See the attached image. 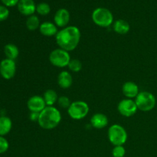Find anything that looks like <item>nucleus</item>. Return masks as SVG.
Here are the masks:
<instances>
[{"mask_svg": "<svg viewBox=\"0 0 157 157\" xmlns=\"http://www.w3.org/2000/svg\"><path fill=\"white\" fill-rule=\"evenodd\" d=\"M89 113V106L83 101H74L67 109V113L71 119L80 121L87 117Z\"/></svg>", "mask_w": 157, "mask_h": 157, "instance_id": "nucleus-6", "label": "nucleus"}, {"mask_svg": "<svg viewBox=\"0 0 157 157\" xmlns=\"http://www.w3.org/2000/svg\"><path fill=\"white\" fill-rule=\"evenodd\" d=\"M39 113H35V112H31L30 116H29V118H30L31 121H37V122H38V118H39Z\"/></svg>", "mask_w": 157, "mask_h": 157, "instance_id": "nucleus-29", "label": "nucleus"}, {"mask_svg": "<svg viewBox=\"0 0 157 157\" xmlns=\"http://www.w3.org/2000/svg\"><path fill=\"white\" fill-rule=\"evenodd\" d=\"M68 67L71 71L79 72L82 69V63L78 59H71L68 64Z\"/></svg>", "mask_w": 157, "mask_h": 157, "instance_id": "nucleus-23", "label": "nucleus"}, {"mask_svg": "<svg viewBox=\"0 0 157 157\" xmlns=\"http://www.w3.org/2000/svg\"><path fill=\"white\" fill-rule=\"evenodd\" d=\"M40 33L46 37H52L56 35L58 33V29L55 23L50 21H44L40 25Z\"/></svg>", "mask_w": 157, "mask_h": 157, "instance_id": "nucleus-15", "label": "nucleus"}, {"mask_svg": "<svg viewBox=\"0 0 157 157\" xmlns=\"http://www.w3.org/2000/svg\"><path fill=\"white\" fill-rule=\"evenodd\" d=\"M94 23L102 28H107L113 22V15L109 9L99 7L94 9L91 15Z\"/></svg>", "mask_w": 157, "mask_h": 157, "instance_id": "nucleus-3", "label": "nucleus"}, {"mask_svg": "<svg viewBox=\"0 0 157 157\" xmlns=\"http://www.w3.org/2000/svg\"><path fill=\"white\" fill-rule=\"evenodd\" d=\"M15 72L16 64L15 61L6 58L0 62V75L4 79H12L15 76Z\"/></svg>", "mask_w": 157, "mask_h": 157, "instance_id": "nucleus-9", "label": "nucleus"}, {"mask_svg": "<svg viewBox=\"0 0 157 157\" xmlns=\"http://www.w3.org/2000/svg\"><path fill=\"white\" fill-rule=\"evenodd\" d=\"M61 121V114L59 110L55 107H46L39 113L38 123L44 130H53L58 127Z\"/></svg>", "mask_w": 157, "mask_h": 157, "instance_id": "nucleus-2", "label": "nucleus"}, {"mask_svg": "<svg viewBox=\"0 0 157 157\" xmlns=\"http://www.w3.org/2000/svg\"><path fill=\"white\" fill-rule=\"evenodd\" d=\"M71 60V59L69 52L60 48L53 50L49 55V61L51 64L58 67H67Z\"/></svg>", "mask_w": 157, "mask_h": 157, "instance_id": "nucleus-7", "label": "nucleus"}, {"mask_svg": "<svg viewBox=\"0 0 157 157\" xmlns=\"http://www.w3.org/2000/svg\"><path fill=\"white\" fill-rule=\"evenodd\" d=\"M27 107L30 112L41 113L47 106L44 101L43 97L35 95L31 97L27 102Z\"/></svg>", "mask_w": 157, "mask_h": 157, "instance_id": "nucleus-10", "label": "nucleus"}, {"mask_svg": "<svg viewBox=\"0 0 157 157\" xmlns=\"http://www.w3.org/2000/svg\"><path fill=\"white\" fill-rule=\"evenodd\" d=\"M9 15V10L5 6H0V21H5Z\"/></svg>", "mask_w": 157, "mask_h": 157, "instance_id": "nucleus-27", "label": "nucleus"}, {"mask_svg": "<svg viewBox=\"0 0 157 157\" xmlns=\"http://www.w3.org/2000/svg\"><path fill=\"white\" fill-rule=\"evenodd\" d=\"M17 6L20 13L26 16H31L36 12V5L33 0H19Z\"/></svg>", "mask_w": 157, "mask_h": 157, "instance_id": "nucleus-11", "label": "nucleus"}, {"mask_svg": "<svg viewBox=\"0 0 157 157\" xmlns=\"http://www.w3.org/2000/svg\"><path fill=\"white\" fill-rule=\"evenodd\" d=\"M117 110L122 116L130 117L136 113L138 108L135 101L126 98L120 101L117 106Z\"/></svg>", "mask_w": 157, "mask_h": 157, "instance_id": "nucleus-8", "label": "nucleus"}, {"mask_svg": "<svg viewBox=\"0 0 157 157\" xmlns=\"http://www.w3.org/2000/svg\"><path fill=\"white\" fill-rule=\"evenodd\" d=\"M126 154V150L123 146H115L112 150V155L113 157H124Z\"/></svg>", "mask_w": 157, "mask_h": 157, "instance_id": "nucleus-25", "label": "nucleus"}, {"mask_svg": "<svg viewBox=\"0 0 157 157\" xmlns=\"http://www.w3.org/2000/svg\"><path fill=\"white\" fill-rule=\"evenodd\" d=\"M43 98L47 107H52L55 103L58 102V96L55 90L48 89L44 93Z\"/></svg>", "mask_w": 157, "mask_h": 157, "instance_id": "nucleus-19", "label": "nucleus"}, {"mask_svg": "<svg viewBox=\"0 0 157 157\" xmlns=\"http://www.w3.org/2000/svg\"><path fill=\"white\" fill-rule=\"evenodd\" d=\"M4 53L6 55V58L15 61L18 56L19 51L18 47L13 44H8L4 48Z\"/></svg>", "mask_w": 157, "mask_h": 157, "instance_id": "nucleus-20", "label": "nucleus"}, {"mask_svg": "<svg viewBox=\"0 0 157 157\" xmlns=\"http://www.w3.org/2000/svg\"><path fill=\"white\" fill-rule=\"evenodd\" d=\"M9 147V142L4 136H0V154L6 153Z\"/></svg>", "mask_w": 157, "mask_h": 157, "instance_id": "nucleus-26", "label": "nucleus"}, {"mask_svg": "<svg viewBox=\"0 0 157 157\" xmlns=\"http://www.w3.org/2000/svg\"><path fill=\"white\" fill-rule=\"evenodd\" d=\"M40 21L38 16L32 15L26 20V27L29 31H35L40 27Z\"/></svg>", "mask_w": 157, "mask_h": 157, "instance_id": "nucleus-21", "label": "nucleus"}, {"mask_svg": "<svg viewBox=\"0 0 157 157\" xmlns=\"http://www.w3.org/2000/svg\"><path fill=\"white\" fill-rule=\"evenodd\" d=\"M58 84L60 87L63 89H67L71 87L73 84V78L71 74L67 71H63L58 76Z\"/></svg>", "mask_w": 157, "mask_h": 157, "instance_id": "nucleus-16", "label": "nucleus"}, {"mask_svg": "<svg viewBox=\"0 0 157 157\" xmlns=\"http://www.w3.org/2000/svg\"><path fill=\"white\" fill-rule=\"evenodd\" d=\"M1 1L6 7H12L18 5L19 0H1Z\"/></svg>", "mask_w": 157, "mask_h": 157, "instance_id": "nucleus-28", "label": "nucleus"}, {"mask_svg": "<svg viewBox=\"0 0 157 157\" xmlns=\"http://www.w3.org/2000/svg\"><path fill=\"white\" fill-rule=\"evenodd\" d=\"M134 101L137 106L138 110L143 112H148L152 110L155 107L156 103L154 95L149 91H140Z\"/></svg>", "mask_w": 157, "mask_h": 157, "instance_id": "nucleus-5", "label": "nucleus"}, {"mask_svg": "<svg viewBox=\"0 0 157 157\" xmlns=\"http://www.w3.org/2000/svg\"><path fill=\"white\" fill-rule=\"evenodd\" d=\"M12 123L8 117H0V136H4L12 130Z\"/></svg>", "mask_w": 157, "mask_h": 157, "instance_id": "nucleus-18", "label": "nucleus"}, {"mask_svg": "<svg viewBox=\"0 0 157 157\" xmlns=\"http://www.w3.org/2000/svg\"><path fill=\"white\" fill-rule=\"evenodd\" d=\"M55 24L57 27L65 28L70 21V13L65 9H60L55 13L54 17Z\"/></svg>", "mask_w": 157, "mask_h": 157, "instance_id": "nucleus-12", "label": "nucleus"}, {"mask_svg": "<svg viewBox=\"0 0 157 157\" xmlns=\"http://www.w3.org/2000/svg\"><path fill=\"white\" fill-rule=\"evenodd\" d=\"M58 106L61 107V108L68 109V107H70L71 102L70 99H69L67 97L61 96V97H58Z\"/></svg>", "mask_w": 157, "mask_h": 157, "instance_id": "nucleus-24", "label": "nucleus"}, {"mask_svg": "<svg viewBox=\"0 0 157 157\" xmlns=\"http://www.w3.org/2000/svg\"><path fill=\"white\" fill-rule=\"evenodd\" d=\"M109 141L113 146H123L127 140V130L120 124H113L108 129Z\"/></svg>", "mask_w": 157, "mask_h": 157, "instance_id": "nucleus-4", "label": "nucleus"}, {"mask_svg": "<svg viewBox=\"0 0 157 157\" xmlns=\"http://www.w3.org/2000/svg\"><path fill=\"white\" fill-rule=\"evenodd\" d=\"M123 94L129 99L136 98L138 94L140 93L139 87L136 83L133 81H127L122 86Z\"/></svg>", "mask_w": 157, "mask_h": 157, "instance_id": "nucleus-13", "label": "nucleus"}, {"mask_svg": "<svg viewBox=\"0 0 157 157\" xmlns=\"http://www.w3.org/2000/svg\"><path fill=\"white\" fill-rule=\"evenodd\" d=\"M55 40L60 48L69 52L75 50L79 44L81 32L76 26H67L58 31L55 35Z\"/></svg>", "mask_w": 157, "mask_h": 157, "instance_id": "nucleus-1", "label": "nucleus"}, {"mask_svg": "<svg viewBox=\"0 0 157 157\" xmlns=\"http://www.w3.org/2000/svg\"><path fill=\"white\" fill-rule=\"evenodd\" d=\"M113 30L120 35H125L130 31V25L127 21L123 19H118L113 23Z\"/></svg>", "mask_w": 157, "mask_h": 157, "instance_id": "nucleus-17", "label": "nucleus"}, {"mask_svg": "<svg viewBox=\"0 0 157 157\" xmlns=\"http://www.w3.org/2000/svg\"><path fill=\"white\" fill-rule=\"evenodd\" d=\"M36 12L41 15H47L51 12V7L48 3L41 2L36 6Z\"/></svg>", "mask_w": 157, "mask_h": 157, "instance_id": "nucleus-22", "label": "nucleus"}, {"mask_svg": "<svg viewBox=\"0 0 157 157\" xmlns=\"http://www.w3.org/2000/svg\"><path fill=\"white\" fill-rule=\"evenodd\" d=\"M108 118L105 114L101 113H95L90 119V124L96 129H103L108 125Z\"/></svg>", "mask_w": 157, "mask_h": 157, "instance_id": "nucleus-14", "label": "nucleus"}]
</instances>
